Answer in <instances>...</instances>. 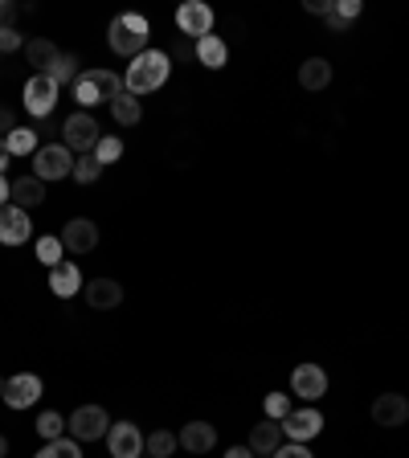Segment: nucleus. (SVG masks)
<instances>
[{"instance_id": "obj_1", "label": "nucleus", "mask_w": 409, "mask_h": 458, "mask_svg": "<svg viewBox=\"0 0 409 458\" xmlns=\"http://www.w3.org/2000/svg\"><path fill=\"white\" fill-rule=\"evenodd\" d=\"M168 74H172V58H168V54H160V49H144V54L127 66L123 90H127V95H136V98H144V95H152V90L164 87Z\"/></svg>"}, {"instance_id": "obj_2", "label": "nucleus", "mask_w": 409, "mask_h": 458, "mask_svg": "<svg viewBox=\"0 0 409 458\" xmlns=\"http://www.w3.org/2000/svg\"><path fill=\"white\" fill-rule=\"evenodd\" d=\"M147 37H152V25H147V17H139V12H119L107 33L111 49H115L119 58H131V62L147 49Z\"/></svg>"}, {"instance_id": "obj_3", "label": "nucleus", "mask_w": 409, "mask_h": 458, "mask_svg": "<svg viewBox=\"0 0 409 458\" xmlns=\"http://www.w3.org/2000/svg\"><path fill=\"white\" fill-rule=\"evenodd\" d=\"M123 95V79L111 74V70H82L79 82H74V98L82 107H98V103H115Z\"/></svg>"}, {"instance_id": "obj_4", "label": "nucleus", "mask_w": 409, "mask_h": 458, "mask_svg": "<svg viewBox=\"0 0 409 458\" xmlns=\"http://www.w3.org/2000/svg\"><path fill=\"white\" fill-rule=\"evenodd\" d=\"M33 176L38 180H66L74 176V152L66 144H46L33 152Z\"/></svg>"}, {"instance_id": "obj_5", "label": "nucleus", "mask_w": 409, "mask_h": 458, "mask_svg": "<svg viewBox=\"0 0 409 458\" xmlns=\"http://www.w3.org/2000/svg\"><path fill=\"white\" fill-rule=\"evenodd\" d=\"M66 429L74 442H98L111 434V418L103 405H82V410H74V418L66 421Z\"/></svg>"}, {"instance_id": "obj_6", "label": "nucleus", "mask_w": 409, "mask_h": 458, "mask_svg": "<svg viewBox=\"0 0 409 458\" xmlns=\"http://www.w3.org/2000/svg\"><path fill=\"white\" fill-rule=\"evenodd\" d=\"M176 29L185 33L188 41H201L213 33V9L204 4V0H185L180 9H176Z\"/></svg>"}, {"instance_id": "obj_7", "label": "nucleus", "mask_w": 409, "mask_h": 458, "mask_svg": "<svg viewBox=\"0 0 409 458\" xmlns=\"http://www.w3.org/2000/svg\"><path fill=\"white\" fill-rule=\"evenodd\" d=\"M58 82L49 79V74H33L29 82H25V111L38 119H49L54 115V107H58Z\"/></svg>"}, {"instance_id": "obj_8", "label": "nucleus", "mask_w": 409, "mask_h": 458, "mask_svg": "<svg viewBox=\"0 0 409 458\" xmlns=\"http://www.w3.org/2000/svg\"><path fill=\"white\" fill-rule=\"evenodd\" d=\"M62 139H66L70 152H95L98 147V123L90 111H79V115H70L66 123H62Z\"/></svg>"}, {"instance_id": "obj_9", "label": "nucleus", "mask_w": 409, "mask_h": 458, "mask_svg": "<svg viewBox=\"0 0 409 458\" xmlns=\"http://www.w3.org/2000/svg\"><path fill=\"white\" fill-rule=\"evenodd\" d=\"M283 438L287 442H312L315 434L323 429V413L320 410H312V405H303V410H291L283 421Z\"/></svg>"}, {"instance_id": "obj_10", "label": "nucleus", "mask_w": 409, "mask_h": 458, "mask_svg": "<svg viewBox=\"0 0 409 458\" xmlns=\"http://www.w3.org/2000/svg\"><path fill=\"white\" fill-rule=\"evenodd\" d=\"M41 393H46V389H41L38 372H17V377H9V385H4V393H0V397L9 401V410H29Z\"/></svg>"}, {"instance_id": "obj_11", "label": "nucleus", "mask_w": 409, "mask_h": 458, "mask_svg": "<svg viewBox=\"0 0 409 458\" xmlns=\"http://www.w3.org/2000/svg\"><path fill=\"white\" fill-rule=\"evenodd\" d=\"M107 450H111V458H139L144 454V434H139L136 421H115L107 434Z\"/></svg>"}, {"instance_id": "obj_12", "label": "nucleus", "mask_w": 409, "mask_h": 458, "mask_svg": "<svg viewBox=\"0 0 409 458\" xmlns=\"http://www.w3.org/2000/svg\"><path fill=\"white\" fill-rule=\"evenodd\" d=\"M33 237V221L25 209L17 205H0V242L4 246H25Z\"/></svg>"}, {"instance_id": "obj_13", "label": "nucleus", "mask_w": 409, "mask_h": 458, "mask_svg": "<svg viewBox=\"0 0 409 458\" xmlns=\"http://www.w3.org/2000/svg\"><path fill=\"white\" fill-rule=\"evenodd\" d=\"M291 393L303 401H320L323 393H328V372H323L320 364H299V369L291 372Z\"/></svg>"}, {"instance_id": "obj_14", "label": "nucleus", "mask_w": 409, "mask_h": 458, "mask_svg": "<svg viewBox=\"0 0 409 458\" xmlns=\"http://www.w3.org/2000/svg\"><path fill=\"white\" fill-rule=\"evenodd\" d=\"M372 421L377 426H385V429H397V426H405L409 421V401L401 397V393H380L377 401H372Z\"/></svg>"}, {"instance_id": "obj_15", "label": "nucleus", "mask_w": 409, "mask_h": 458, "mask_svg": "<svg viewBox=\"0 0 409 458\" xmlns=\"http://www.w3.org/2000/svg\"><path fill=\"white\" fill-rule=\"evenodd\" d=\"M62 246H66L70 254H90L98 246V225L90 221V217H74V221H66V229H62Z\"/></svg>"}, {"instance_id": "obj_16", "label": "nucleus", "mask_w": 409, "mask_h": 458, "mask_svg": "<svg viewBox=\"0 0 409 458\" xmlns=\"http://www.w3.org/2000/svg\"><path fill=\"white\" fill-rule=\"evenodd\" d=\"M41 201H46V180H38V176H17L9 185V205L29 213V209L41 205Z\"/></svg>"}, {"instance_id": "obj_17", "label": "nucleus", "mask_w": 409, "mask_h": 458, "mask_svg": "<svg viewBox=\"0 0 409 458\" xmlns=\"http://www.w3.org/2000/svg\"><path fill=\"white\" fill-rule=\"evenodd\" d=\"M49 291L58 295V299H74V295L82 291V271H79V262H66V258H62V262L49 271Z\"/></svg>"}, {"instance_id": "obj_18", "label": "nucleus", "mask_w": 409, "mask_h": 458, "mask_svg": "<svg viewBox=\"0 0 409 458\" xmlns=\"http://www.w3.org/2000/svg\"><path fill=\"white\" fill-rule=\"evenodd\" d=\"M180 446H185L188 454H209V450L217 446V429L209 426V421H188V426L180 429Z\"/></svg>"}, {"instance_id": "obj_19", "label": "nucleus", "mask_w": 409, "mask_h": 458, "mask_svg": "<svg viewBox=\"0 0 409 458\" xmlns=\"http://www.w3.org/2000/svg\"><path fill=\"white\" fill-rule=\"evenodd\" d=\"M87 303L98 307V312H107V307H119L123 303V287L115 279H90L87 283Z\"/></svg>"}, {"instance_id": "obj_20", "label": "nucleus", "mask_w": 409, "mask_h": 458, "mask_svg": "<svg viewBox=\"0 0 409 458\" xmlns=\"http://www.w3.org/2000/svg\"><path fill=\"white\" fill-rule=\"evenodd\" d=\"M279 446H283V426H279V421L266 418L263 426L250 429V450H254V454L274 458V450H279Z\"/></svg>"}, {"instance_id": "obj_21", "label": "nucleus", "mask_w": 409, "mask_h": 458, "mask_svg": "<svg viewBox=\"0 0 409 458\" xmlns=\"http://www.w3.org/2000/svg\"><path fill=\"white\" fill-rule=\"evenodd\" d=\"M193 54H196V62H201L204 70H221L225 62H230V46H225L217 33H209V37H201L193 46Z\"/></svg>"}, {"instance_id": "obj_22", "label": "nucleus", "mask_w": 409, "mask_h": 458, "mask_svg": "<svg viewBox=\"0 0 409 458\" xmlns=\"http://www.w3.org/2000/svg\"><path fill=\"white\" fill-rule=\"evenodd\" d=\"M299 87L303 90H328L331 87V62L328 58H307L299 66Z\"/></svg>"}, {"instance_id": "obj_23", "label": "nucleus", "mask_w": 409, "mask_h": 458, "mask_svg": "<svg viewBox=\"0 0 409 458\" xmlns=\"http://www.w3.org/2000/svg\"><path fill=\"white\" fill-rule=\"evenodd\" d=\"M25 58H29V66H38V74H49V66L58 62V46L46 37H33L25 41Z\"/></svg>"}, {"instance_id": "obj_24", "label": "nucleus", "mask_w": 409, "mask_h": 458, "mask_svg": "<svg viewBox=\"0 0 409 458\" xmlns=\"http://www.w3.org/2000/svg\"><path fill=\"white\" fill-rule=\"evenodd\" d=\"M111 115H115L119 127H136L139 119H144V103H139L136 95H127V90H123V95L111 103Z\"/></svg>"}, {"instance_id": "obj_25", "label": "nucleus", "mask_w": 409, "mask_h": 458, "mask_svg": "<svg viewBox=\"0 0 409 458\" xmlns=\"http://www.w3.org/2000/svg\"><path fill=\"white\" fill-rule=\"evenodd\" d=\"M4 144H9L13 156H33L38 152V131L33 127H13L9 136H4Z\"/></svg>"}, {"instance_id": "obj_26", "label": "nucleus", "mask_w": 409, "mask_h": 458, "mask_svg": "<svg viewBox=\"0 0 409 458\" xmlns=\"http://www.w3.org/2000/svg\"><path fill=\"white\" fill-rule=\"evenodd\" d=\"M79 58H74V54H58V62H54V66H49V79L58 82V87H74V82H79Z\"/></svg>"}, {"instance_id": "obj_27", "label": "nucleus", "mask_w": 409, "mask_h": 458, "mask_svg": "<svg viewBox=\"0 0 409 458\" xmlns=\"http://www.w3.org/2000/svg\"><path fill=\"white\" fill-rule=\"evenodd\" d=\"M62 434H66V418H62L58 410H46V413H41V418H38V438L41 442H58Z\"/></svg>"}, {"instance_id": "obj_28", "label": "nucleus", "mask_w": 409, "mask_h": 458, "mask_svg": "<svg viewBox=\"0 0 409 458\" xmlns=\"http://www.w3.org/2000/svg\"><path fill=\"white\" fill-rule=\"evenodd\" d=\"M176 446H180V438H172L168 429H156V434H147V438H144V450L152 458H172Z\"/></svg>"}, {"instance_id": "obj_29", "label": "nucleus", "mask_w": 409, "mask_h": 458, "mask_svg": "<svg viewBox=\"0 0 409 458\" xmlns=\"http://www.w3.org/2000/svg\"><path fill=\"white\" fill-rule=\"evenodd\" d=\"M90 156H95L103 168H107V164H115V160L123 156V139H115V136H103V139H98V147H95V152H90Z\"/></svg>"}, {"instance_id": "obj_30", "label": "nucleus", "mask_w": 409, "mask_h": 458, "mask_svg": "<svg viewBox=\"0 0 409 458\" xmlns=\"http://www.w3.org/2000/svg\"><path fill=\"white\" fill-rule=\"evenodd\" d=\"M38 458H82V450L74 438H58V442H46V446L38 450Z\"/></svg>"}, {"instance_id": "obj_31", "label": "nucleus", "mask_w": 409, "mask_h": 458, "mask_svg": "<svg viewBox=\"0 0 409 458\" xmlns=\"http://www.w3.org/2000/svg\"><path fill=\"white\" fill-rule=\"evenodd\" d=\"M62 254H66V246H62V237H41L38 242V262H46L49 271L62 262Z\"/></svg>"}, {"instance_id": "obj_32", "label": "nucleus", "mask_w": 409, "mask_h": 458, "mask_svg": "<svg viewBox=\"0 0 409 458\" xmlns=\"http://www.w3.org/2000/svg\"><path fill=\"white\" fill-rule=\"evenodd\" d=\"M263 405H266V418H271V421H283L287 413L295 410V405H291V393H266Z\"/></svg>"}, {"instance_id": "obj_33", "label": "nucleus", "mask_w": 409, "mask_h": 458, "mask_svg": "<svg viewBox=\"0 0 409 458\" xmlns=\"http://www.w3.org/2000/svg\"><path fill=\"white\" fill-rule=\"evenodd\" d=\"M98 176H103V164H98L95 156H79V160H74V180H79V185H95Z\"/></svg>"}, {"instance_id": "obj_34", "label": "nucleus", "mask_w": 409, "mask_h": 458, "mask_svg": "<svg viewBox=\"0 0 409 458\" xmlns=\"http://www.w3.org/2000/svg\"><path fill=\"white\" fill-rule=\"evenodd\" d=\"M274 458H315V454L307 450V442H283V446L274 450Z\"/></svg>"}, {"instance_id": "obj_35", "label": "nucleus", "mask_w": 409, "mask_h": 458, "mask_svg": "<svg viewBox=\"0 0 409 458\" xmlns=\"http://www.w3.org/2000/svg\"><path fill=\"white\" fill-rule=\"evenodd\" d=\"M13 49H25L21 33L17 29H0V58H4V54H13Z\"/></svg>"}, {"instance_id": "obj_36", "label": "nucleus", "mask_w": 409, "mask_h": 458, "mask_svg": "<svg viewBox=\"0 0 409 458\" xmlns=\"http://www.w3.org/2000/svg\"><path fill=\"white\" fill-rule=\"evenodd\" d=\"M331 12H336V17H344L352 25V17H361V0H336V9H331Z\"/></svg>"}, {"instance_id": "obj_37", "label": "nucleus", "mask_w": 409, "mask_h": 458, "mask_svg": "<svg viewBox=\"0 0 409 458\" xmlns=\"http://www.w3.org/2000/svg\"><path fill=\"white\" fill-rule=\"evenodd\" d=\"M13 21H17V4H13V0H0V29H13Z\"/></svg>"}, {"instance_id": "obj_38", "label": "nucleus", "mask_w": 409, "mask_h": 458, "mask_svg": "<svg viewBox=\"0 0 409 458\" xmlns=\"http://www.w3.org/2000/svg\"><path fill=\"white\" fill-rule=\"evenodd\" d=\"M303 9H307V12H320V17H328V12L336 9V4H331V0H307Z\"/></svg>"}, {"instance_id": "obj_39", "label": "nucleus", "mask_w": 409, "mask_h": 458, "mask_svg": "<svg viewBox=\"0 0 409 458\" xmlns=\"http://www.w3.org/2000/svg\"><path fill=\"white\" fill-rule=\"evenodd\" d=\"M9 131H13V111H9V107H0V139L9 136Z\"/></svg>"}, {"instance_id": "obj_40", "label": "nucleus", "mask_w": 409, "mask_h": 458, "mask_svg": "<svg viewBox=\"0 0 409 458\" xmlns=\"http://www.w3.org/2000/svg\"><path fill=\"white\" fill-rule=\"evenodd\" d=\"M328 29H331V33H348V21L336 17V12H328Z\"/></svg>"}, {"instance_id": "obj_41", "label": "nucleus", "mask_w": 409, "mask_h": 458, "mask_svg": "<svg viewBox=\"0 0 409 458\" xmlns=\"http://www.w3.org/2000/svg\"><path fill=\"white\" fill-rule=\"evenodd\" d=\"M225 458H258V454L250 446H234V450H225Z\"/></svg>"}, {"instance_id": "obj_42", "label": "nucleus", "mask_w": 409, "mask_h": 458, "mask_svg": "<svg viewBox=\"0 0 409 458\" xmlns=\"http://www.w3.org/2000/svg\"><path fill=\"white\" fill-rule=\"evenodd\" d=\"M9 160H13V152H9V144L0 139V176H4V168H9Z\"/></svg>"}, {"instance_id": "obj_43", "label": "nucleus", "mask_w": 409, "mask_h": 458, "mask_svg": "<svg viewBox=\"0 0 409 458\" xmlns=\"http://www.w3.org/2000/svg\"><path fill=\"white\" fill-rule=\"evenodd\" d=\"M9 185H13V180H4V176H0V205H9Z\"/></svg>"}, {"instance_id": "obj_44", "label": "nucleus", "mask_w": 409, "mask_h": 458, "mask_svg": "<svg viewBox=\"0 0 409 458\" xmlns=\"http://www.w3.org/2000/svg\"><path fill=\"white\" fill-rule=\"evenodd\" d=\"M9 454V442H4V434H0V458Z\"/></svg>"}, {"instance_id": "obj_45", "label": "nucleus", "mask_w": 409, "mask_h": 458, "mask_svg": "<svg viewBox=\"0 0 409 458\" xmlns=\"http://www.w3.org/2000/svg\"><path fill=\"white\" fill-rule=\"evenodd\" d=\"M0 393H4V380H0Z\"/></svg>"}]
</instances>
